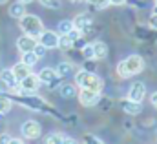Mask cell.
Here are the masks:
<instances>
[{"label":"cell","mask_w":157,"mask_h":144,"mask_svg":"<svg viewBox=\"0 0 157 144\" xmlns=\"http://www.w3.org/2000/svg\"><path fill=\"white\" fill-rule=\"evenodd\" d=\"M75 82L78 88H86V89H93V91L102 89V78L88 70H80L75 73Z\"/></svg>","instance_id":"cell-1"},{"label":"cell","mask_w":157,"mask_h":144,"mask_svg":"<svg viewBox=\"0 0 157 144\" xmlns=\"http://www.w3.org/2000/svg\"><path fill=\"white\" fill-rule=\"evenodd\" d=\"M18 20H20V24H18V26H20V29H22L26 35H31V36H35V38H37V36L44 31L42 20H40L37 15H28V13H26V15H24V17H20Z\"/></svg>","instance_id":"cell-2"},{"label":"cell","mask_w":157,"mask_h":144,"mask_svg":"<svg viewBox=\"0 0 157 144\" xmlns=\"http://www.w3.org/2000/svg\"><path fill=\"white\" fill-rule=\"evenodd\" d=\"M78 100H80L82 106L91 108V106L99 104V100H101V91H93V89L80 88V91H78Z\"/></svg>","instance_id":"cell-3"},{"label":"cell","mask_w":157,"mask_h":144,"mask_svg":"<svg viewBox=\"0 0 157 144\" xmlns=\"http://www.w3.org/2000/svg\"><path fill=\"white\" fill-rule=\"evenodd\" d=\"M18 86H20V89L24 91V93H33V91H37L40 86V78L37 75H31V73H28L22 80H18Z\"/></svg>","instance_id":"cell-4"},{"label":"cell","mask_w":157,"mask_h":144,"mask_svg":"<svg viewBox=\"0 0 157 144\" xmlns=\"http://www.w3.org/2000/svg\"><path fill=\"white\" fill-rule=\"evenodd\" d=\"M124 64H126L130 75H137L144 70V60L141 55H130L128 59H124Z\"/></svg>","instance_id":"cell-5"},{"label":"cell","mask_w":157,"mask_h":144,"mask_svg":"<svg viewBox=\"0 0 157 144\" xmlns=\"http://www.w3.org/2000/svg\"><path fill=\"white\" fill-rule=\"evenodd\" d=\"M71 22H73V28H77L82 35L88 33V31L91 29V26H93V18H91V15H88V13L77 15L75 20H71Z\"/></svg>","instance_id":"cell-6"},{"label":"cell","mask_w":157,"mask_h":144,"mask_svg":"<svg viewBox=\"0 0 157 144\" xmlns=\"http://www.w3.org/2000/svg\"><path fill=\"white\" fill-rule=\"evenodd\" d=\"M40 131H42V128L37 120H26L22 124V137H26V139H37V137H40Z\"/></svg>","instance_id":"cell-7"},{"label":"cell","mask_w":157,"mask_h":144,"mask_svg":"<svg viewBox=\"0 0 157 144\" xmlns=\"http://www.w3.org/2000/svg\"><path fill=\"white\" fill-rule=\"evenodd\" d=\"M39 42L42 46H46L48 49H55L57 47V44H59V33H55V31H42L39 36Z\"/></svg>","instance_id":"cell-8"},{"label":"cell","mask_w":157,"mask_h":144,"mask_svg":"<svg viewBox=\"0 0 157 144\" xmlns=\"http://www.w3.org/2000/svg\"><path fill=\"white\" fill-rule=\"evenodd\" d=\"M39 78H40V82H44L49 88H57V84H59V75L55 73V70H51V68H44L39 73Z\"/></svg>","instance_id":"cell-9"},{"label":"cell","mask_w":157,"mask_h":144,"mask_svg":"<svg viewBox=\"0 0 157 144\" xmlns=\"http://www.w3.org/2000/svg\"><path fill=\"white\" fill-rule=\"evenodd\" d=\"M144 97H146V86H144L143 82H133V84L130 86V91H128V99L141 102Z\"/></svg>","instance_id":"cell-10"},{"label":"cell","mask_w":157,"mask_h":144,"mask_svg":"<svg viewBox=\"0 0 157 144\" xmlns=\"http://www.w3.org/2000/svg\"><path fill=\"white\" fill-rule=\"evenodd\" d=\"M35 44H37V38L31 35H24L18 36V40H17V47H18V51L20 53H26V51H33V47H35Z\"/></svg>","instance_id":"cell-11"},{"label":"cell","mask_w":157,"mask_h":144,"mask_svg":"<svg viewBox=\"0 0 157 144\" xmlns=\"http://www.w3.org/2000/svg\"><path fill=\"white\" fill-rule=\"evenodd\" d=\"M121 108L124 109V113H128V115H137V113L143 111L141 102L132 100V99H124V100H121Z\"/></svg>","instance_id":"cell-12"},{"label":"cell","mask_w":157,"mask_h":144,"mask_svg":"<svg viewBox=\"0 0 157 144\" xmlns=\"http://www.w3.org/2000/svg\"><path fill=\"white\" fill-rule=\"evenodd\" d=\"M91 46H93V60H102V59H106V55H108V46H106L104 42L97 40V42H93Z\"/></svg>","instance_id":"cell-13"},{"label":"cell","mask_w":157,"mask_h":144,"mask_svg":"<svg viewBox=\"0 0 157 144\" xmlns=\"http://www.w3.org/2000/svg\"><path fill=\"white\" fill-rule=\"evenodd\" d=\"M0 80L4 82V86H7L11 89H15L18 86V82H17V78H15V75H13L11 70H2L0 71Z\"/></svg>","instance_id":"cell-14"},{"label":"cell","mask_w":157,"mask_h":144,"mask_svg":"<svg viewBox=\"0 0 157 144\" xmlns=\"http://www.w3.org/2000/svg\"><path fill=\"white\" fill-rule=\"evenodd\" d=\"M59 91H60V95H62L64 99H73V97H77V88H75L73 84H70V82L60 84V86H59Z\"/></svg>","instance_id":"cell-15"},{"label":"cell","mask_w":157,"mask_h":144,"mask_svg":"<svg viewBox=\"0 0 157 144\" xmlns=\"http://www.w3.org/2000/svg\"><path fill=\"white\" fill-rule=\"evenodd\" d=\"M9 15L13 17V18H20V17H24L26 15V4H22V2H15V4H11L9 6Z\"/></svg>","instance_id":"cell-16"},{"label":"cell","mask_w":157,"mask_h":144,"mask_svg":"<svg viewBox=\"0 0 157 144\" xmlns=\"http://www.w3.org/2000/svg\"><path fill=\"white\" fill-rule=\"evenodd\" d=\"M11 71H13L15 78H17V82H18V80H22V78L29 73V66H26L24 62H18V64H15V66H13V70H11Z\"/></svg>","instance_id":"cell-17"},{"label":"cell","mask_w":157,"mask_h":144,"mask_svg":"<svg viewBox=\"0 0 157 144\" xmlns=\"http://www.w3.org/2000/svg\"><path fill=\"white\" fill-rule=\"evenodd\" d=\"M71 71H73V68H71L70 62H60V64L57 66V70H55V73L59 75V78H64L66 75H70Z\"/></svg>","instance_id":"cell-18"},{"label":"cell","mask_w":157,"mask_h":144,"mask_svg":"<svg viewBox=\"0 0 157 144\" xmlns=\"http://www.w3.org/2000/svg\"><path fill=\"white\" fill-rule=\"evenodd\" d=\"M71 46H73V40L70 38L68 35H59V44H57V47H60L62 51H68V49H71Z\"/></svg>","instance_id":"cell-19"},{"label":"cell","mask_w":157,"mask_h":144,"mask_svg":"<svg viewBox=\"0 0 157 144\" xmlns=\"http://www.w3.org/2000/svg\"><path fill=\"white\" fill-rule=\"evenodd\" d=\"M37 60H39V57L33 53V51H26V53H22V62L26 64V66H35L37 64Z\"/></svg>","instance_id":"cell-20"},{"label":"cell","mask_w":157,"mask_h":144,"mask_svg":"<svg viewBox=\"0 0 157 144\" xmlns=\"http://www.w3.org/2000/svg\"><path fill=\"white\" fill-rule=\"evenodd\" d=\"M11 106H13L11 99H9V97H6V95H0V115L7 113V111L11 109Z\"/></svg>","instance_id":"cell-21"},{"label":"cell","mask_w":157,"mask_h":144,"mask_svg":"<svg viewBox=\"0 0 157 144\" xmlns=\"http://www.w3.org/2000/svg\"><path fill=\"white\" fill-rule=\"evenodd\" d=\"M73 29V22L71 20H60L59 22V33L60 35H66V33H70Z\"/></svg>","instance_id":"cell-22"},{"label":"cell","mask_w":157,"mask_h":144,"mask_svg":"<svg viewBox=\"0 0 157 144\" xmlns=\"http://www.w3.org/2000/svg\"><path fill=\"white\" fill-rule=\"evenodd\" d=\"M44 7H49V9H60L62 7V2L60 0H39Z\"/></svg>","instance_id":"cell-23"},{"label":"cell","mask_w":157,"mask_h":144,"mask_svg":"<svg viewBox=\"0 0 157 144\" xmlns=\"http://www.w3.org/2000/svg\"><path fill=\"white\" fill-rule=\"evenodd\" d=\"M117 73L121 78H128V77H132L130 75V71H128V68H126V64H124V60H121L117 64Z\"/></svg>","instance_id":"cell-24"},{"label":"cell","mask_w":157,"mask_h":144,"mask_svg":"<svg viewBox=\"0 0 157 144\" xmlns=\"http://www.w3.org/2000/svg\"><path fill=\"white\" fill-rule=\"evenodd\" d=\"M82 57L86 60H93V46L91 44H84L82 46Z\"/></svg>","instance_id":"cell-25"},{"label":"cell","mask_w":157,"mask_h":144,"mask_svg":"<svg viewBox=\"0 0 157 144\" xmlns=\"http://www.w3.org/2000/svg\"><path fill=\"white\" fill-rule=\"evenodd\" d=\"M46 51H48V47H46V46H42L40 42H37V44H35V47H33V53H35V55H37L39 59L46 55Z\"/></svg>","instance_id":"cell-26"},{"label":"cell","mask_w":157,"mask_h":144,"mask_svg":"<svg viewBox=\"0 0 157 144\" xmlns=\"http://www.w3.org/2000/svg\"><path fill=\"white\" fill-rule=\"evenodd\" d=\"M97 9H104V7H108L110 6V0H95V4H93Z\"/></svg>","instance_id":"cell-27"},{"label":"cell","mask_w":157,"mask_h":144,"mask_svg":"<svg viewBox=\"0 0 157 144\" xmlns=\"http://www.w3.org/2000/svg\"><path fill=\"white\" fill-rule=\"evenodd\" d=\"M148 24H150V28H152V29H157V15H155V13H154V15L150 17Z\"/></svg>","instance_id":"cell-28"},{"label":"cell","mask_w":157,"mask_h":144,"mask_svg":"<svg viewBox=\"0 0 157 144\" xmlns=\"http://www.w3.org/2000/svg\"><path fill=\"white\" fill-rule=\"evenodd\" d=\"M9 142H11V135L2 133V135H0V144H9Z\"/></svg>","instance_id":"cell-29"},{"label":"cell","mask_w":157,"mask_h":144,"mask_svg":"<svg viewBox=\"0 0 157 144\" xmlns=\"http://www.w3.org/2000/svg\"><path fill=\"white\" fill-rule=\"evenodd\" d=\"M84 139H86V142H102L101 139H97V137H93V135H84Z\"/></svg>","instance_id":"cell-30"},{"label":"cell","mask_w":157,"mask_h":144,"mask_svg":"<svg viewBox=\"0 0 157 144\" xmlns=\"http://www.w3.org/2000/svg\"><path fill=\"white\" fill-rule=\"evenodd\" d=\"M150 102H152V106H154V108H157V91H154V93H152Z\"/></svg>","instance_id":"cell-31"},{"label":"cell","mask_w":157,"mask_h":144,"mask_svg":"<svg viewBox=\"0 0 157 144\" xmlns=\"http://www.w3.org/2000/svg\"><path fill=\"white\" fill-rule=\"evenodd\" d=\"M126 0H110V4H113V6H122Z\"/></svg>","instance_id":"cell-32"},{"label":"cell","mask_w":157,"mask_h":144,"mask_svg":"<svg viewBox=\"0 0 157 144\" xmlns=\"http://www.w3.org/2000/svg\"><path fill=\"white\" fill-rule=\"evenodd\" d=\"M11 142L13 144H22L24 141H22V139H13V137H11Z\"/></svg>","instance_id":"cell-33"},{"label":"cell","mask_w":157,"mask_h":144,"mask_svg":"<svg viewBox=\"0 0 157 144\" xmlns=\"http://www.w3.org/2000/svg\"><path fill=\"white\" fill-rule=\"evenodd\" d=\"M18 2H22V4H31V2H35V0H18Z\"/></svg>","instance_id":"cell-34"},{"label":"cell","mask_w":157,"mask_h":144,"mask_svg":"<svg viewBox=\"0 0 157 144\" xmlns=\"http://www.w3.org/2000/svg\"><path fill=\"white\" fill-rule=\"evenodd\" d=\"M86 2H88V4H91V6L95 4V0H86Z\"/></svg>","instance_id":"cell-35"},{"label":"cell","mask_w":157,"mask_h":144,"mask_svg":"<svg viewBox=\"0 0 157 144\" xmlns=\"http://www.w3.org/2000/svg\"><path fill=\"white\" fill-rule=\"evenodd\" d=\"M2 4H7V0H0V6H2Z\"/></svg>","instance_id":"cell-36"},{"label":"cell","mask_w":157,"mask_h":144,"mask_svg":"<svg viewBox=\"0 0 157 144\" xmlns=\"http://www.w3.org/2000/svg\"><path fill=\"white\" fill-rule=\"evenodd\" d=\"M70 2H73V4H77V2H82V0H70Z\"/></svg>","instance_id":"cell-37"},{"label":"cell","mask_w":157,"mask_h":144,"mask_svg":"<svg viewBox=\"0 0 157 144\" xmlns=\"http://www.w3.org/2000/svg\"><path fill=\"white\" fill-rule=\"evenodd\" d=\"M154 13H155V15H157V4H155V7H154Z\"/></svg>","instance_id":"cell-38"},{"label":"cell","mask_w":157,"mask_h":144,"mask_svg":"<svg viewBox=\"0 0 157 144\" xmlns=\"http://www.w3.org/2000/svg\"><path fill=\"white\" fill-rule=\"evenodd\" d=\"M155 4H157V0H155Z\"/></svg>","instance_id":"cell-39"}]
</instances>
